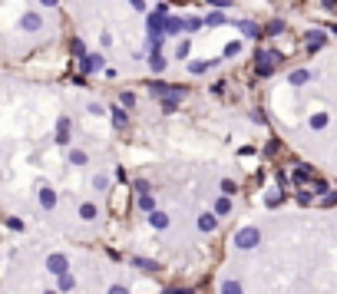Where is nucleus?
I'll list each match as a JSON object with an SVG mask.
<instances>
[{"label": "nucleus", "instance_id": "nucleus-1", "mask_svg": "<svg viewBox=\"0 0 337 294\" xmlns=\"http://www.w3.org/2000/svg\"><path fill=\"white\" fill-rule=\"evenodd\" d=\"M258 241H261L258 228H242V232L235 235V248H242V251H251V248H258Z\"/></svg>", "mask_w": 337, "mask_h": 294}, {"label": "nucleus", "instance_id": "nucleus-2", "mask_svg": "<svg viewBox=\"0 0 337 294\" xmlns=\"http://www.w3.org/2000/svg\"><path fill=\"white\" fill-rule=\"evenodd\" d=\"M46 271H50V275H66L69 271V261L63 255H50L46 258Z\"/></svg>", "mask_w": 337, "mask_h": 294}, {"label": "nucleus", "instance_id": "nucleus-3", "mask_svg": "<svg viewBox=\"0 0 337 294\" xmlns=\"http://www.w3.org/2000/svg\"><path fill=\"white\" fill-rule=\"evenodd\" d=\"M215 228H219V215H215V212H202L199 215V232H215Z\"/></svg>", "mask_w": 337, "mask_h": 294}, {"label": "nucleus", "instance_id": "nucleus-4", "mask_svg": "<svg viewBox=\"0 0 337 294\" xmlns=\"http://www.w3.org/2000/svg\"><path fill=\"white\" fill-rule=\"evenodd\" d=\"M103 63H106V60H103L100 53H93V57H83L80 66H83V73H96V69H103Z\"/></svg>", "mask_w": 337, "mask_h": 294}, {"label": "nucleus", "instance_id": "nucleus-5", "mask_svg": "<svg viewBox=\"0 0 337 294\" xmlns=\"http://www.w3.org/2000/svg\"><path fill=\"white\" fill-rule=\"evenodd\" d=\"M149 225L162 232V228H168V215H165V212H152V215H149Z\"/></svg>", "mask_w": 337, "mask_h": 294}, {"label": "nucleus", "instance_id": "nucleus-6", "mask_svg": "<svg viewBox=\"0 0 337 294\" xmlns=\"http://www.w3.org/2000/svg\"><path fill=\"white\" fill-rule=\"evenodd\" d=\"M238 30H242L245 33V37H261V27H255V23H251V20H242V23H238Z\"/></svg>", "mask_w": 337, "mask_h": 294}, {"label": "nucleus", "instance_id": "nucleus-7", "mask_svg": "<svg viewBox=\"0 0 337 294\" xmlns=\"http://www.w3.org/2000/svg\"><path fill=\"white\" fill-rule=\"evenodd\" d=\"M179 30H185V20L168 17V20H165V27H162V33H179Z\"/></svg>", "mask_w": 337, "mask_h": 294}, {"label": "nucleus", "instance_id": "nucleus-8", "mask_svg": "<svg viewBox=\"0 0 337 294\" xmlns=\"http://www.w3.org/2000/svg\"><path fill=\"white\" fill-rule=\"evenodd\" d=\"M324 40H327V37H324V30H311V33H307V46H311V50H318Z\"/></svg>", "mask_w": 337, "mask_h": 294}, {"label": "nucleus", "instance_id": "nucleus-9", "mask_svg": "<svg viewBox=\"0 0 337 294\" xmlns=\"http://www.w3.org/2000/svg\"><path fill=\"white\" fill-rule=\"evenodd\" d=\"M294 182H298V185L311 182V165H298V169H294Z\"/></svg>", "mask_w": 337, "mask_h": 294}, {"label": "nucleus", "instance_id": "nucleus-10", "mask_svg": "<svg viewBox=\"0 0 337 294\" xmlns=\"http://www.w3.org/2000/svg\"><path fill=\"white\" fill-rule=\"evenodd\" d=\"M149 66H152V73H162V69L168 66V63H165V57H162V53H152V57H149Z\"/></svg>", "mask_w": 337, "mask_h": 294}, {"label": "nucleus", "instance_id": "nucleus-11", "mask_svg": "<svg viewBox=\"0 0 337 294\" xmlns=\"http://www.w3.org/2000/svg\"><path fill=\"white\" fill-rule=\"evenodd\" d=\"M228 212H231V199H228V195H222V199L215 202V215L222 218V215H228Z\"/></svg>", "mask_w": 337, "mask_h": 294}, {"label": "nucleus", "instance_id": "nucleus-12", "mask_svg": "<svg viewBox=\"0 0 337 294\" xmlns=\"http://www.w3.org/2000/svg\"><path fill=\"white\" fill-rule=\"evenodd\" d=\"M80 215H83V218H86V222H93L96 215H100V208H96L93 202H86V205H80Z\"/></svg>", "mask_w": 337, "mask_h": 294}, {"label": "nucleus", "instance_id": "nucleus-13", "mask_svg": "<svg viewBox=\"0 0 337 294\" xmlns=\"http://www.w3.org/2000/svg\"><path fill=\"white\" fill-rule=\"evenodd\" d=\"M215 63H219V60H199V63H192L188 69H192V73H208V69H212Z\"/></svg>", "mask_w": 337, "mask_h": 294}, {"label": "nucleus", "instance_id": "nucleus-14", "mask_svg": "<svg viewBox=\"0 0 337 294\" xmlns=\"http://www.w3.org/2000/svg\"><path fill=\"white\" fill-rule=\"evenodd\" d=\"M73 288H76V278H73V271L60 275V291H73Z\"/></svg>", "mask_w": 337, "mask_h": 294}, {"label": "nucleus", "instance_id": "nucleus-15", "mask_svg": "<svg viewBox=\"0 0 337 294\" xmlns=\"http://www.w3.org/2000/svg\"><path fill=\"white\" fill-rule=\"evenodd\" d=\"M139 208H142V212H156V199H152V195H139Z\"/></svg>", "mask_w": 337, "mask_h": 294}, {"label": "nucleus", "instance_id": "nucleus-16", "mask_svg": "<svg viewBox=\"0 0 337 294\" xmlns=\"http://www.w3.org/2000/svg\"><path fill=\"white\" fill-rule=\"evenodd\" d=\"M307 80H311V73H307V69H294V73H291V83H294V86H304Z\"/></svg>", "mask_w": 337, "mask_h": 294}, {"label": "nucleus", "instance_id": "nucleus-17", "mask_svg": "<svg viewBox=\"0 0 337 294\" xmlns=\"http://www.w3.org/2000/svg\"><path fill=\"white\" fill-rule=\"evenodd\" d=\"M132 264H136V268H142V271H159V264L149 261V258H132Z\"/></svg>", "mask_w": 337, "mask_h": 294}, {"label": "nucleus", "instance_id": "nucleus-18", "mask_svg": "<svg viewBox=\"0 0 337 294\" xmlns=\"http://www.w3.org/2000/svg\"><path fill=\"white\" fill-rule=\"evenodd\" d=\"M40 205H43V208H53V205H56V195L50 192V188H43V192H40Z\"/></svg>", "mask_w": 337, "mask_h": 294}, {"label": "nucleus", "instance_id": "nucleus-19", "mask_svg": "<svg viewBox=\"0 0 337 294\" xmlns=\"http://www.w3.org/2000/svg\"><path fill=\"white\" fill-rule=\"evenodd\" d=\"M222 294H245V291H242V284H238V281H225L222 284Z\"/></svg>", "mask_w": 337, "mask_h": 294}, {"label": "nucleus", "instance_id": "nucleus-20", "mask_svg": "<svg viewBox=\"0 0 337 294\" xmlns=\"http://www.w3.org/2000/svg\"><path fill=\"white\" fill-rule=\"evenodd\" d=\"M112 122H116L119 129L126 126V109H123V106H116V109H112Z\"/></svg>", "mask_w": 337, "mask_h": 294}, {"label": "nucleus", "instance_id": "nucleus-21", "mask_svg": "<svg viewBox=\"0 0 337 294\" xmlns=\"http://www.w3.org/2000/svg\"><path fill=\"white\" fill-rule=\"evenodd\" d=\"M205 23H208V27H219V23H225V13H222V10L208 13V17H205Z\"/></svg>", "mask_w": 337, "mask_h": 294}, {"label": "nucleus", "instance_id": "nucleus-22", "mask_svg": "<svg viewBox=\"0 0 337 294\" xmlns=\"http://www.w3.org/2000/svg\"><path fill=\"white\" fill-rule=\"evenodd\" d=\"M23 27H27V30H37V27H40V17H37V13H30V17H23Z\"/></svg>", "mask_w": 337, "mask_h": 294}, {"label": "nucleus", "instance_id": "nucleus-23", "mask_svg": "<svg viewBox=\"0 0 337 294\" xmlns=\"http://www.w3.org/2000/svg\"><path fill=\"white\" fill-rule=\"evenodd\" d=\"M284 30V20H271L268 27H264V33H281Z\"/></svg>", "mask_w": 337, "mask_h": 294}, {"label": "nucleus", "instance_id": "nucleus-24", "mask_svg": "<svg viewBox=\"0 0 337 294\" xmlns=\"http://www.w3.org/2000/svg\"><path fill=\"white\" fill-rule=\"evenodd\" d=\"M222 192H225V195H228V199H231V195L238 192V185H235V182H231V179H225V182H222Z\"/></svg>", "mask_w": 337, "mask_h": 294}, {"label": "nucleus", "instance_id": "nucleus-25", "mask_svg": "<svg viewBox=\"0 0 337 294\" xmlns=\"http://www.w3.org/2000/svg\"><path fill=\"white\" fill-rule=\"evenodd\" d=\"M311 126H314V129H324V126H327V116H324V113H318V116L311 119Z\"/></svg>", "mask_w": 337, "mask_h": 294}, {"label": "nucleus", "instance_id": "nucleus-26", "mask_svg": "<svg viewBox=\"0 0 337 294\" xmlns=\"http://www.w3.org/2000/svg\"><path fill=\"white\" fill-rule=\"evenodd\" d=\"M93 185L100 188V192H106V188H109V179H106V176H96V179H93Z\"/></svg>", "mask_w": 337, "mask_h": 294}, {"label": "nucleus", "instance_id": "nucleus-27", "mask_svg": "<svg viewBox=\"0 0 337 294\" xmlns=\"http://www.w3.org/2000/svg\"><path fill=\"white\" fill-rule=\"evenodd\" d=\"M119 103H123V109H126V106H132V103H136V96H132V93H123V96H119Z\"/></svg>", "mask_w": 337, "mask_h": 294}, {"label": "nucleus", "instance_id": "nucleus-28", "mask_svg": "<svg viewBox=\"0 0 337 294\" xmlns=\"http://www.w3.org/2000/svg\"><path fill=\"white\" fill-rule=\"evenodd\" d=\"M264 205H268V208H278V205H281V195H268V199H264Z\"/></svg>", "mask_w": 337, "mask_h": 294}, {"label": "nucleus", "instance_id": "nucleus-29", "mask_svg": "<svg viewBox=\"0 0 337 294\" xmlns=\"http://www.w3.org/2000/svg\"><path fill=\"white\" fill-rule=\"evenodd\" d=\"M106 294H129V288H126V284H112Z\"/></svg>", "mask_w": 337, "mask_h": 294}, {"label": "nucleus", "instance_id": "nucleus-30", "mask_svg": "<svg viewBox=\"0 0 337 294\" xmlns=\"http://www.w3.org/2000/svg\"><path fill=\"white\" fill-rule=\"evenodd\" d=\"M238 50H242V43H228V46H225V57H235Z\"/></svg>", "mask_w": 337, "mask_h": 294}, {"label": "nucleus", "instance_id": "nucleus-31", "mask_svg": "<svg viewBox=\"0 0 337 294\" xmlns=\"http://www.w3.org/2000/svg\"><path fill=\"white\" fill-rule=\"evenodd\" d=\"M69 159H73L76 165H83V162H86V152H80V149H76V152H73V156H69Z\"/></svg>", "mask_w": 337, "mask_h": 294}, {"label": "nucleus", "instance_id": "nucleus-32", "mask_svg": "<svg viewBox=\"0 0 337 294\" xmlns=\"http://www.w3.org/2000/svg\"><path fill=\"white\" fill-rule=\"evenodd\" d=\"M175 53H179V57H188V40H182V43H179V50H175Z\"/></svg>", "mask_w": 337, "mask_h": 294}, {"label": "nucleus", "instance_id": "nucleus-33", "mask_svg": "<svg viewBox=\"0 0 337 294\" xmlns=\"http://www.w3.org/2000/svg\"><path fill=\"white\" fill-rule=\"evenodd\" d=\"M278 185H281V188H287V185H291V179H287L284 172H278Z\"/></svg>", "mask_w": 337, "mask_h": 294}, {"label": "nucleus", "instance_id": "nucleus-34", "mask_svg": "<svg viewBox=\"0 0 337 294\" xmlns=\"http://www.w3.org/2000/svg\"><path fill=\"white\" fill-rule=\"evenodd\" d=\"M165 294H192V291H188V288H168Z\"/></svg>", "mask_w": 337, "mask_h": 294}, {"label": "nucleus", "instance_id": "nucleus-35", "mask_svg": "<svg viewBox=\"0 0 337 294\" xmlns=\"http://www.w3.org/2000/svg\"><path fill=\"white\" fill-rule=\"evenodd\" d=\"M208 4H215V7H228V0H208Z\"/></svg>", "mask_w": 337, "mask_h": 294}, {"label": "nucleus", "instance_id": "nucleus-36", "mask_svg": "<svg viewBox=\"0 0 337 294\" xmlns=\"http://www.w3.org/2000/svg\"><path fill=\"white\" fill-rule=\"evenodd\" d=\"M129 4H132V7H136V10H142V7H146V4H142V0H129Z\"/></svg>", "mask_w": 337, "mask_h": 294}, {"label": "nucleus", "instance_id": "nucleus-37", "mask_svg": "<svg viewBox=\"0 0 337 294\" xmlns=\"http://www.w3.org/2000/svg\"><path fill=\"white\" fill-rule=\"evenodd\" d=\"M324 7H337V0H324Z\"/></svg>", "mask_w": 337, "mask_h": 294}, {"label": "nucleus", "instance_id": "nucleus-38", "mask_svg": "<svg viewBox=\"0 0 337 294\" xmlns=\"http://www.w3.org/2000/svg\"><path fill=\"white\" fill-rule=\"evenodd\" d=\"M43 4H46V7H53V4H56V0H43Z\"/></svg>", "mask_w": 337, "mask_h": 294}, {"label": "nucleus", "instance_id": "nucleus-39", "mask_svg": "<svg viewBox=\"0 0 337 294\" xmlns=\"http://www.w3.org/2000/svg\"><path fill=\"white\" fill-rule=\"evenodd\" d=\"M43 294H60V291H43Z\"/></svg>", "mask_w": 337, "mask_h": 294}]
</instances>
